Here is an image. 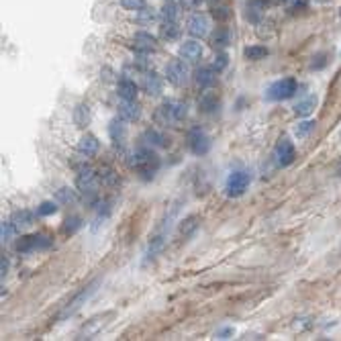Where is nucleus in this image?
Returning <instances> with one entry per match:
<instances>
[{"label": "nucleus", "instance_id": "f257e3e1", "mask_svg": "<svg viewBox=\"0 0 341 341\" xmlns=\"http://www.w3.org/2000/svg\"><path fill=\"white\" fill-rule=\"evenodd\" d=\"M129 158H131V160H129V166L137 170L143 180H152V178L156 176L158 168H160V158H158L149 147L137 149V152H133Z\"/></svg>", "mask_w": 341, "mask_h": 341}, {"label": "nucleus", "instance_id": "f03ea898", "mask_svg": "<svg viewBox=\"0 0 341 341\" xmlns=\"http://www.w3.org/2000/svg\"><path fill=\"white\" fill-rule=\"evenodd\" d=\"M98 186H100V176L94 172L90 166H80L78 176H76V188L82 196H86L88 200H96L98 196Z\"/></svg>", "mask_w": 341, "mask_h": 341}, {"label": "nucleus", "instance_id": "7ed1b4c3", "mask_svg": "<svg viewBox=\"0 0 341 341\" xmlns=\"http://www.w3.org/2000/svg\"><path fill=\"white\" fill-rule=\"evenodd\" d=\"M176 212H178V206H174L172 210H170V215H166V219H164V221L160 223V227L156 229L152 241H149L147 253H145V262L156 260V255L164 249V245H166V241H168V233H170V229H172V221H174V217H176Z\"/></svg>", "mask_w": 341, "mask_h": 341}, {"label": "nucleus", "instance_id": "20e7f679", "mask_svg": "<svg viewBox=\"0 0 341 341\" xmlns=\"http://www.w3.org/2000/svg\"><path fill=\"white\" fill-rule=\"evenodd\" d=\"M298 90V82L294 78H282L278 82H274L272 86L268 88L266 92V98L268 100H274V102H280V100H288L296 94Z\"/></svg>", "mask_w": 341, "mask_h": 341}, {"label": "nucleus", "instance_id": "39448f33", "mask_svg": "<svg viewBox=\"0 0 341 341\" xmlns=\"http://www.w3.org/2000/svg\"><path fill=\"white\" fill-rule=\"evenodd\" d=\"M98 284H100L98 280H92L88 286H84V288H82V290H80V292H78V294L72 298V301L66 305V309L61 311L59 319H68V317H72L74 313H78V311L82 309V305H86V303L90 301V296H92V294L98 290V288H96Z\"/></svg>", "mask_w": 341, "mask_h": 341}, {"label": "nucleus", "instance_id": "423d86ee", "mask_svg": "<svg viewBox=\"0 0 341 341\" xmlns=\"http://www.w3.org/2000/svg\"><path fill=\"white\" fill-rule=\"evenodd\" d=\"M249 182H251V176L245 172V170H235V172L229 174L225 190H227V194L231 198H237V196L245 194V190L249 188Z\"/></svg>", "mask_w": 341, "mask_h": 341}, {"label": "nucleus", "instance_id": "0eeeda50", "mask_svg": "<svg viewBox=\"0 0 341 341\" xmlns=\"http://www.w3.org/2000/svg\"><path fill=\"white\" fill-rule=\"evenodd\" d=\"M53 245V241L47 235H25L20 237L16 243V251L18 253H31V251H43L49 249Z\"/></svg>", "mask_w": 341, "mask_h": 341}, {"label": "nucleus", "instance_id": "6e6552de", "mask_svg": "<svg viewBox=\"0 0 341 341\" xmlns=\"http://www.w3.org/2000/svg\"><path fill=\"white\" fill-rule=\"evenodd\" d=\"M188 147L194 156H206L210 149V137L200 129V127H192L188 133Z\"/></svg>", "mask_w": 341, "mask_h": 341}, {"label": "nucleus", "instance_id": "1a4fd4ad", "mask_svg": "<svg viewBox=\"0 0 341 341\" xmlns=\"http://www.w3.org/2000/svg\"><path fill=\"white\" fill-rule=\"evenodd\" d=\"M296 158V149H294V143L288 139V137H282L274 147V160L280 168H288Z\"/></svg>", "mask_w": 341, "mask_h": 341}, {"label": "nucleus", "instance_id": "9d476101", "mask_svg": "<svg viewBox=\"0 0 341 341\" xmlns=\"http://www.w3.org/2000/svg\"><path fill=\"white\" fill-rule=\"evenodd\" d=\"M188 66L182 61V59H172L166 66V78L174 84V86H184V84L188 82Z\"/></svg>", "mask_w": 341, "mask_h": 341}, {"label": "nucleus", "instance_id": "9b49d317", "mask_svg": "<svg viewBox=\"0 0 341 341\" xmlns=\"http://www.w3.org/2000/svg\"><path fill=\"white\" fill-rule=\"evenodd\" d=\"M156 121L164 127H170V125H176L178 123V117H176V102H164L162 106H158L156 111Z\"/></svg>", "mask_w": 341, "mask_h": 341}, {"label": "nucleus", "instance_id": "f8f14e48", "mask_svg": "<svg viewBox=\"0 0 341 341\" xmlns=\"http://www.w3.org/2000/svg\"><path fill=\"white\" fill-rule=\"evenodd\" d=\"M186 29H188V33L192 37L202 39L208 33V18L204 14H192V16H190V20H188Z\"/></svg>", "mask_w": 341, "mask_h": 341}, {"label": "nucleus", "instance_id": "ddd939ff", "mask_svg": "<svg viewBox=\"0 0 341 341\" xmlns=\"http://www.w3.org/2000/svg\"><path fill=\"white\" fill-rule=\"evenodd\" d=\"M133 43H135V51H139V53H152V51L158 49V41H156V37L149 35V33H145V31L135 33Z\"/></svg>", "mask_w": 341, "mask_h": 341}, {"label": "nucleus", "instance_id": "4468645a", "mask_svg": "<svg viewBox=\"0 0 341 341\" xmlns=\"http://www.w3.org/2000/svg\"><path fill=\"white\" fill-rule=\"evenodd\" d=\"M119 117L127 123H135L141 117V106L135 100H123L119 104Z\"/></svg>", "mask_w": 341, "mask_h": 341}, {"label": "nucleus", "instance_id": "2eb2a0df", "mask_svg": "<svg viewBox=\"0 0 341 341\" xmlns=\"http://www.w3.org/2000/svg\"><path fill=\"white\" fill-rule=\"evenodd\" d=\"M180 57L186 59V61H198L202 57V47L200 43H196V41H184V43L180 45Z\"/></svg>", "mask_w": 341, "mask_h": 341}, {"label": "nucleus", "instance_id": "dca6fc26", "mask_svg": "<svg viewBox=\"0 0 341 341\" xmlns=\"http://www.w3.org/2000/svg\"><path fill=\"white\" fill-rule=\"evenodd\" d=\"M143 90L149 94V96H158L162 92V78L156 74V72H145L143 74V82H141Z\"/></svg>", "mask_w": 341, "mask_h": 341}, {"label": "nucleus", "instance_id": "f3484780", "mask_svg": "<svg viewBox=\"0 0 341 341\" xmlns=\"http://www.w3.org/2000/svg\"><path fill=\"white\" fill-rule=\"evenodd\" d=\"M266 8H268V0H249L247 6H245V16L251 20V23H258Z\"/></svg>", "mask_w": 341, "mask_h": 341}, {"label": "nucleus", "instance_id": "a211bd4d", "mask_svg": "<svg viewBox=\"0 0 341 341\" xmlns=\"http://www.w3.org/2000/svg\"><path fill=\"white\" fill-rule=\"evenodd\" d=\"M98 147H100V143H98V139L94 135H84L80 139V143H78V152L82 156L90 158V156H96L98 154Z\"/></svg>", "mask_w": 341, "mask_h": 341}, {"label": "nucleus", "instance_id": "6ab92c4d", "mask_svg": "<svg viewBox=\"0 0 341 341\" xmlns=\"http://www.w3.org/2000/svg\"><path fill=\"white\" fill-rule=\"evenodd\" d=\"M117 94L123 100H135V96H137V84L133 80H129V78H123L117 84Z\"/></svg>", "mask_w": 341, "mask_h": 341}, {"label": "nucleus", "instance_id": "aec40b11", "mask_svg": "<svg viewBox=\"0 0 341 341\" xmlns=\"http://www.w3.org/2000/svg\"><path fill=\"white\" fill-rule=\"evenodd\" d=\"M109 135L113 139L115 145H123L125 137H127V127L123 125V119H113L109 125Z\"/></svg>", "mask_w": 341, "mask_h": 341}, {"label": "nucleus", "instance_id": "412c9836", "mask_svg": "<svg viewBox=\"0 0 341 341\" xmlns=\"http://www.w3.org/2000/svg\"><path fill=\"white\" fill-rule=\"evenodd\" d=\"M215 72H217L215 68H198L196 70V76H194L196 84H198L200 88H210L212 84H215V80H217V74Z\"/></svg>", "mask_w": 341, "mask_h": 341}, {"label": "nucleus", "instance_id": "4be33fe9", "mask_svg": "<svg viewBox=\"0 0 341 341\" xmlns=\"http://www.w3.org/2000/svg\"><path fill=\"white\" fill-rule=\"evenodd\" d=\"M33 219H35V215L31 210H27V208H20V210H16L14 215H12V225L16 227V231H20V229H27V227H31L33 225Z\"/></svg>", "mask_w": 341, "mask_h": 341}, {"label": "nucleus", "instance_id": "5701e85b", "mask_svg": "<svg viewBox=\"0 0 341 341\" xmlns=\"http://www.w3.org/2000/svg\"><path fill=\"white\" fill-rule=\"evenodd\" d=\"M198 106L202 113H215L219 109V96L215 92H204L198 100Z\"/></svg>", "mask_w": 341, "mask_h": 341}, {"label": "nucleus", "instance_id": "b1692460", "mask_svg": "<svg viewBox=\"0 0 341 341\" xmlns=\"http://www.w3.org/2000/svg\"><path fill=\"white\" fill-rule=\"evenodd\" d=\"M315 106H317V96L311 94V96L303 98L301 102L294 106V113H296V117H309L315 111Z\"/></svg>", "mask_w": 341, "mask_h": 341}, {"label": "nucleus", "instance_id": "393cba45", "mask_svg": "<svg viewBox=\"0 0 341 341\" xmlns=\"http://www.w3.org/2000/svg\"><path fill=\"white\" fill-rule=\"evenodd\" d=\"M231 39H233L231 31H229L227 27H219V29L215 31V35H212V45H215L217 49H225V47L231 43Z\"/></svg>", "mask_w": 341, "mask_h": 341}, {"label": "nucleus", "instance_id": "a878e982", "mask_svg": "<svg viewBox=\"0 0 341 341\" xmlns=\"http://www.w3.org/2000/svg\"><path fill=\"white\" fill-rule=\"evenodd\" d=\"M143 141L147 147H166V137L154 129H147L143 133Z\"/></svg>", "mask_w": 341, "mask_h": 341}, {"label": "nucleus", "instance_id": "bb28decb", "mask_svg": "<svg viewBox=\"0 0 341 341\" xmlns=\"http://www.w3.org/2000/svg\"><path fill=\"white\" fill-rule=\"evenodd\" d=\"M74 121H76V125L80 127V129H84L88 123H90V109L86 104H78L76 106V111H74Z\"/></svg>", "mask_w": 341, "mask_h": 341}, {"label": "nucleus", "instance_id": "cd10ccee", "mask_svg": "<svg viewBox=\"0 0 341 341\" xmlns=\"http://www.w3.org/2000/svg\"><path fill=\"white\" fill-rule=\"evenodd\" d=\"M135 18H137L139 25H152V23H156V20H158V12L154 8L143 6L141 10H137V16Z\"/></svg>", "mask_w": 341, "mask_h": 341}, {"label": "nucleus", "instance_id": "c85d7f7f", "mask_svg": "<svg viewBox=\"0 0 341 341\" xmlns=\"http://www.w3.org/2000/svg\"><path fill=\"white\" fill-rule=\"evenodd\" d=\"M243 53H245V57H247V59H251V61H260V59H264L270 51H268V47H266V45H249Z\"/></svg>", "mask_w": 341, "mask_h": 341}, {"label": "nucleus", "instance_id": "c756f323", "mask_svg": "<svg viewBox=\"0 0 341 341\" xmlns=\"http://www.w3.org/2000/svg\"><path fill=\"white\" fill-rule=\"evenodd\" d=\"M315 127H317L315 121H303V123H298V125L294 127V135H296L298 139H307V137L315 131Z\"/></svg>", "mask_w": 341, "mask_h": 341}, {"label": "nucleus", "instance_id": "7c9ffc66", "mask_svg": "<svg viewBox=\"0 0 341 341\" xmlns=\"http://www.w3.org/2000/svg\"><path fill=\"white\" fill-rule=\"evenodd\" d=\"M16 233V227L12 225V221H2L0 223V241L2 243H8Z\"/></svg>", "mask_w": 341, "mask_h": 341}, {"label": "nucleus", "instance_id": "2f4dec72", "mask_svg": "<svg viewBox=\"0 0 341 341\" xmlns=\"http://www.w3.org/2000/svg\"><path fill=\"white\" fill-rule=\"evenodd\" d=\"M180 33L176 20H164V27H162V37L164 39H176Z\"/></svg>", "mask_w": 341, "mask_h": 341}, {"label": "nucleus", "instance_id": "473e14b6", "mask_svg": "<svg viewBox=\"0 0 341 341\" xmlns=\"http://www.w3.org/2000/svg\"><path fill=\"white\" fill-rule=\"evenodd\" d=\"M55 212H57V204L53 200H45L37 206V217H49V215H55Z\"/></svg>", "mask_w": 341, "mask_h": 341}, {"label": "nucleus", "instance_id": "72a5a7b5", "mask_svg": "<svg viewBox=\"0 0 341 341\" xmlns=\"http://www.w3.org/2000/svg\"><path fill=\"white\" fill-rule=\"evenodd\" d=\"M80 227H82V219H80V217H70V219L63 221V225H61V233H66V235L70 233V235H72V233H76Z\"/></svg>", "mask_w": 341, "mask_h": 341}, {"label": "nucleus", "instance_id": "f704fd0d", "mask_svg": "<svg viewBox=\"0 0 341 341\" xmlns=\"http://www.w3.org/2000/svg\"><path fill=\"white\" fill-rule=\"evenodd\" d=\"M55 198L59 202H63V204H74L76 202V194H74V190H70V188H59L55 192Z\"/></svg>", "mask_w": 341, "mask_h": 341}, {"label": "nucleus", "instance_id": "c9c22d12", "mask_svg": "<svg viewBox=\"0 0 341 341\" xmlns=\"http://www.w3.org/2000/svg\"><path fill=\"white\" fill-rule=\"evenodd\" d=\"M162 16H164V20H176L178 18V6L174 2H166L162 8Z\"/></svg>", "mask_w": 341, "mask_h": 341}, {"label": "nucleus", "instance_id": "e433bc0d", "mask_svg": "<svg viewBox=\"0 0 341 341\" xmlns=\"http://www.w3.org/2000/svg\"><path fill=\"white\" fill-rule=\"evenodd\" d=\"M100 182H104V184H109V186H113V184H117V180H119V176L113 172L111 168H102L100 170Z\"/></svg>", "mask_w": 341, "mask_h": 341}, {"label": "nucleus", "instance_id": "4c0bfd02", "mask_svg": "<svg viewBox=\"0 0 341 341\" xmlns=\"http://www.w3.org/2000/svg\"><path fill=\"white\" fill-rule=\"evenodd\" d=\"M196 229V217H190V219H186V221H182V225H180V235H188V233H192Z\"/></svg>", "mask_w": 341, "mask_h": 341}, {"label": "nucleus", "instance_id": "58836bf2", "mask_svg": "<svg viewBox=\"0 0 341 341\" xmlns=\"http://www.w3.org/2000/svg\"><path fill=\"white\" fill-rule=\"evenodd\" d=\"M327 66V53H317L311 61V70H323Z\"/></svg>", "mask_w": 341, "mask_h": 341}, {"label": "nucleus", "instance_id": "ea45409f", "mask_svg": "<svg viewBox=\"0 0 341 341\" xmlns=\"http://www.w3.org/2000/svg\"><path fill=\"white\" fill-rule=\"evenodd\" d=\"M227 63H229L227 53H217V55H215V59H212V68H215L217 72H221V70H225V68H227Z\"/></svg>", "mask_w": 341, "mask_h": 341}, {"label": "nucleus", "instance_id": "a19ab883", "mask_svg": "<svg viewBox=\"0 0 341 341\" xmlns=\"http://www.w3.org/2000/svg\"><path fill=\"white\" fill-rule=\"evenodd\" d=\"M121 4L127 10H141L145 6V0H121Z\"/></svg>", "mask_w": 341, "mask_h": 341}, {"label": "nucleus", "instance_id": "79ce46f5", "mask_svg": "<svg viewBox=\"0 0 341 341\" xmlns=\"http://www.w3.org/2000/svg\"><path fill=\"white\" fill-rule=\"evenodd\" d=\"M188 115V104L186 102H176V117H178V123L184 121Z\"/></svg>", "mask_w": 341, "mask_h": 341}, {"label": "nucleus", "instance_id": "37998d69", "mask_svg": "<svg viewBox=\"0 0 341 341\" xmlns=\"http://www.w3.org/2000/svg\"><path fill=\"white\" fill-rule=\"evenodd\" d=\"M233 333H235V329H233V327H221V329H217L215 337L217 339H229V337H233Z\"/></svg>", "mask_w": 341, "mask_h": 341}, {"label": "nucleus", "instance_id": "c03bdc74", "mask_svg": "<svg viewBox=\"0 0 341 341\" xmlns=\"http://www.w3.org/2000/svg\"><path fill=\"white\" fill-rule=\"evenodd\" d=\"M8 268H10V262H8L6 255H2V260H0V274H2V278L8 274Z\"/></svg>", "mask_w": 341, "mask_h": 341}, {"label": "nucleus", "instance_id": "a18cd8bd", "mask_svg": "<svg viewBox=\"0 0 341 341\" xmlns=\"http://www.w3.org/2000/svg\"><path fill=\"white\" fill-rule=\"evenodd\" d=\"M180 2H182L184 8H196L202 2V0H180Z\"/></svg>", "mask_w": 341, "mask_h": 341}, {"label": "nucleus", "instance_id": "49530a36", "mask_svg": "<svg viewBox=\"0 0 341 341\" xmlns=\"http://www.w3.org/2000/svg\"><path fill=\"white\" fill-rule=\"evenodd\" d=\"M305 6H307V0H290V10L305 8Z\"/></svg>", "mask_w": 341, "mask_h": 341}, {"label": "nucleus", "instance_id": "de8ad7c7", "mask_svg": "<svg viewBox=\"0 0 341 341\" xmlns=\"http://www.w3.org/2000/svg\"><path fill=\"white\" fill-rule=\"evenodd\" d=\"M229 14H231V12H229L225 6H223V8H215V16H217V18H221V20L229 18Z\"/></svg>", "mask_w": 341, "mask_h": 341}, {"label": "nucleus", "instance_id": "09e8293b", "mask_svg": "<svg viewBox=\"0 0 341 341\" xmlns=\"http://www.w3.org/2000/svg\"><path fill=\"white\" fill-rule=\"evenodd\" d=\"M337 174L341 176V160H339V164H337Z\"/></svg>", "mask_w": 341, "mask_h": 341}, {"label": "nucleus", "instance_id": "8fccbe9b", "mask_svg": "<svg viewBox=\"0 0 341 341\" xmlns=\"http://www.w3.org/2000/svg\"><path fill=\"white\" fill-rule=\"evenodd\" d=\"M315 2H321V4H325V2H329V0H315Z\"/></svg>", "mask_w": 341, "mask_h": 341}]
</instances>
